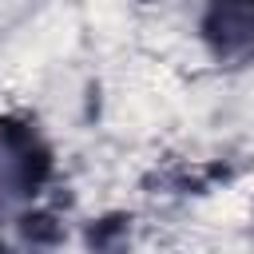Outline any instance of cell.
Instances as JSON below:
<instances>
[{"mask_svg": "<svg viewBox=\"0 0 254 254\" xmlns=\"http://www.w3.org/2000/svg\"><path fill=\"white\" fill-rule=\"evenodd\" d=\"M210 28L230 52H250L254 48V0H214Z\"/></svg>", "mask_w": 254, "mask_h": 254, "instance_id": "obj_1", "label": "cell"}, {"mask_svg": "<svg viewBox=\"0 0 254 254\" xmlns=\"http://www.w3.org/2000/svg\"><path fill=\"white\" fill-rule=\"evenodd\" d=\"M32 183V159L28 151L12 139V135H0V202H12L28 190Z\"/></svg>", "mask_w": 254, "mask_h": 254, "instance_id": "obj_2", "label": "cell"}]
</instances>
